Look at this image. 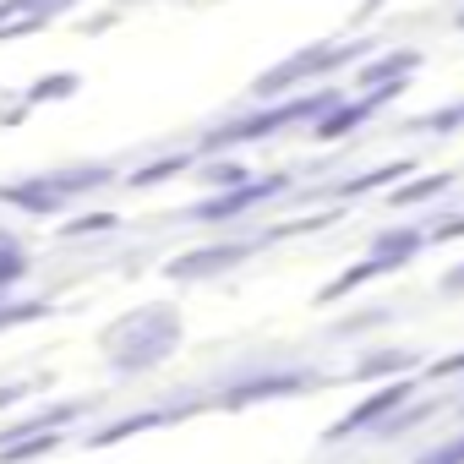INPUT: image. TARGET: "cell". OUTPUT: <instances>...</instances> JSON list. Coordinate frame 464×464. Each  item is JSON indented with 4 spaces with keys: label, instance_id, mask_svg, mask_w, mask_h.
<instances>
[{
    "label": "cell",
    "instance_id": "obj_1",
    "mask_svg": "<svg viewBox=\"0 0 464 464\" xmlns=\"http://www.w3.org/2000/svg\"><path fill=\"white\" fill-rule=\"evenodd\" d=\"M420 393V377H388V382H377L361 404H350L328 431H323V448H339V442H350V437H372L393 410H404L410 399Z\"/></svg>",
    "mask_w": 464,
    "mask_h": 464
},
{
    "label": "cell",
    "instance_id": "obj_2",
    "mask_svg": "<svg viewBox=\"0 0 464 464\" xmlns=\"http://www.w3.org/2000/svg\"><path fill=\"white\" fill-rule=\"evenodd\" d=\"M285 191H295V175L290 169H279V175H268V180H246V186H236V191H213L208 202H197L186 218L180 213H169V218H180V224H241L257 202H274V197H285Z\"/></svg>",
    "mask_w": 464,
    "mask_h": 464
},
{
    "label": "cell",
    "instance_id": "obj_3",
    "mask_svg": "<svg viewBox=\"0 0 464 464\" xmlns=\"http://www.w3.org/2000/svg\"><path fill=\"white\" fill-rule=\"evenodd\" d=\"M268 241L263 236H236V241H218V246H202V252H186V257H175L164 274L169 279H180V285H197V279H213V274H229L236 263H246L252 252H263Z\"/></svg>",
    "mask_w": 464,
    "mask_h": 464
},
{
    "label": "cell",
    "instance_id": "obj_4",
    "mask_svg": "<svg viewBox=\"0 0 464 464\" xmlns=\"http://www.w3.org/2000/svg\"><path fill=\"white\" fill-rule=\"evenodd\" d=\"M317 382H328V377H317V372H263V377H246V382L229 388V393H218L213 404L241 410V404H263V399H295V393H306Z\"/></svg>",
    "mask_w": 464,
    "mask_h": 464
},
{
    "label": "cell",
    "instance_id": "obj_5",
    "mask_svg": "<svg viewBox=\"0 0 464 464\" xmlns=\"http://www.w3.org/2000/svg\"><path fill=\"white\" fill-rule=\"evenodd\" d=\"M420 252H426V224H420V218H399V224H382L377 236L366 241V257H382L393 274H399V268H410Z\"/></svg>",
    "mask_w": 464,
    "mask_h": 464
},
{
    "label": "cell",
    "instance_id": "obj_6",
    "mask_svg": "<svg viewBox=\"0 0 464 464\" xmlns=\"http://www.w3.org/2000/svg\"><path fill=\"white\" fill-rule=\"evenodd\" d=\"M0 202L6 208H17V213H28V218H61L72 202L44 180V175H28V180H6L0 186Z\"/></svg>",
    "mask_w": 464,
    "mask_h": 464
},
{
    "label": "cell",
    "instance_id": "obj_7",
    "mask_svg": "<svg viewBox=\"0 0 464 464\" xmlns=\"http://www.w3.org/2000/svg\"><path fill=\"white\" fill-rule=\"evenodd\" d=\"M420 61H426V55H420L415 44H404V50H382V55H372V61L350 77V88L366 93V88H377V82H410V77L420 72Z\"/></svg>",
    "mask_w": 464,
    "mask_h": 464
},
{
    "label": "cell",
    "instance_id": "obj_8",
    "mask_svg": "<svg viewBox=\"0 0 464 464\" xmlns=\"http://www.w3.org/2000/svg\"><path fill=\"white\" fill-rule=\"evenodd\" d=\"M191 410H202V404H159V410H137V415H121V420H110V426H99V431H88L82 442L88 448H110V442H121V437H137V431H153V426H169V420H180V415H191Z\"/></svg>",
    "mask_w": 464,
    "mask_h": 464
},
{
    "label": "cell",
    "instance_id": "obj_9",
    "mask_svg": "<svg viewBox=\"0 0 464 464\" xmlns=\"http://www.w3.org/2000/svg\"><path fill=\"white\" fill-rule=\"evenodd\" d=\"M426 366V355L420 350H372V355H361V361H350V372H344V382H388V377H415Z\"/></svg>",
    "mask_w": 464,
    "mask_h": 464
},
{
    "label": "cell",
    "instance_id": "obj_10",
    "mask_svg": "<svg viewBox=\"0 0 464 464\" xmlns=\"http://www.w3.org/2000/svg\"><path fill=\"white\" fill-rule=\"evenodd\" d=\"M44 180L66 197V202H82L104 186H121V169L115 164H77V169H44Z\"/></svg>",
    "mask_w": 464,
    "mask_h": 464
},
{
    "label": "cell",
    "instance_id": "obj_11",
    "mask_svg": "<svg viewBox=\"0 0 464 464\" xmlns=\"http://www.w3.org/2000/svg\"><path fill=\"white\" fill-rule=\"evenodd\" d=\"M453 186H459V169L420 175V180H399V186H388V208H393V213H415V208H426L431 197H448Z\"/></svg>",
    "mask_w": 464,
    "mask_h": 464
},
{
    "label": "cell",
    "instance_id": "obj_12",
    "mask_svg": "<svg viewBox=\"0 0 464 464\" xmlns=\"http://www.w3.org/2000/svg\"><path fill=\"white\" fill-rule=\"evenodd\" d=\"M410 169H415V159H393V164H377V169H366V175H355V180H334V197H339V202H350V197H372V191H388V186H399Z\"/></svg>",
    "mask_w": 464,
    "mask_h": 464
},
{
    "label": "cell",
    "instance_id": "obj_13",
    "mask_svg": "<svg viewBox=\"0 0 464 464\" xmlns=\"http://www.w3.org/2000/svg\"><path fill=\"white\" fill-rule=\"evenodd\" d=\"M393 268L382 263V257H366V263H355V268H344L334 285H323L317 290V306H334V301H344V295H355V290H366L372 279H388Z\"/></svg>",
    "mask_w": 464,
    "mask_h": 464
},
{
    "label": "cell",
    "instance_id": "obj_14",
    "mask_svg": "<svg viewBox=\"0 0 464 464\" xmlns=\"http://www.w3.org/2000/svg\"><path fill=\"white\" fill-rule=\"evenodd\" d=\"M197 180L208 186V191H236V186H246L252 180V169L241 164V159H197Z\"/></svg>",
    "mask_w": 464,
    "mask_h": 464
},
{
    "label": "cell",
    "instance_id": "obj_15",
    "mask_svg": "<svg viewBox=\"0 0 464 464\" xmlns=\"http://www.w3.org/2000/svg\"><path fill=\"white\" fill-rule=\"evenodd\" d=\"M197 169V153H169V159H159V164H142L137 175H126L121 186H131V191H148V186H164V180H175V175H191Z\"/></svg>",
    "mask_w": 464,
    "mask_h": 464
},
{
    "label": "cell",
    "instance_id": "obj_16",
    "mask_svg": "<svg viewBox=\"0 0 464 464\" xmlns=\"http://www.w3.org/2000/svg\"><path fill=\"white\" fill-rule=\"evenodd\" d=\"M404 131H415V137H453V131H464V99H459V104H448V110L415 115Z\"/></svg>",
    "mask_w": 464,
    "mask_h": 464
},
{
    "label": "cell",
    "instance_id": "obj_17",
    "mask_svg": "<svg viewBox=\"0 0 464 464\" xmlns=\"http://www.w3.org/2000/svg\"><path fill=\"white\" fill-rule=\"evenodd\" d=\"M77 88H82V77H77V72H50V77H39V82L23 93V104L34 110V104H50V99H72Z\"/></svg>",
    "mask_w": 464,
    "mask_h": 464
},
{
    "label": "cell",
    "instance_id": "obj_18",
    "mask_svg": "<svg viewBox=\"0 0 464 464\" xmlns=\"http://www.w3.org/2000/svg\"><path fill=\"white\" fill-rule=\"evenodd\" d=\"M115 229H121L115 213H104V208L93 213V208H88V213H77V218L61 224V241H77V236H115Z\"/></svg>",
    "mask_w": 464,
    "mask_h": 464
},
{
    "label": "cell",
    "instance_id": "obj_19",
    "mask_svg": "<svg viewBox=\"0 0 464 464\" xmlns=\"http://www.w3.org/2000/svg\"><path fill=\"white\" fill-rule=\"evenodd\" d=\"M420 224H426V246H453V241H464V208L437 213V218H420Z\"/></svg>",
    "mask_w": 464,
    "mask_h": 464
},
{
    "label": "cell",
    "instance_id": "obj_20",
    "mask_svg": "<svg viewBox=\"0 0 464 464\" xmlns=\"http://www.w3.org/2000/svg\"><path fill=\"white\" fill-rule=\"evenodd\" d=\"M28 268H34V263H28V252H23L17 241H0V295H6L12 285H23Z\"/></svg>",
    "mask_w": 464,
    "mask_h": 464
},
{
    "label": "cell",
    "instance_id": "obj_21",
    "mask_svg": "<svg viewBox=\"0 0 464 464\" xmlns=\"http://www.w3.org/2000/svg\"><path fill=\"white\" fill-rule=\"evenodd\" d=\"M420 382H464V350H453V355H437V361H426L420 372H415Z\"/></svg>",
    "mask_w": 464,
    "mask_h": 464
},
{
    "label": "cell",
    "instance_id": "obj_22",
    "mask_svg": "<svg viewBox=\"0 0 464 464\" xmlns=\"http://www.w3.org/2000/svg\"><path fill=\"white\" fill-rule=\"evenodd\" d=\"M415 464H464V431L459 437H442V442H431Z\"/></svg>",
    "mask_w": 464,
    "mask_h": 464
},
{
    "label": "cell",
    "instance_id": "obj_23",
    "mask_svg": "<svg viewBox=\"0 0 464 464\" xmlns=\"http://www.w3.org/2000/svg\"><path fill=\"white\" fill-rule=\"evenodd\" d=\"M437 295H448V301H464V263H453V268L437 279Z\"/></svg>",
    "mask_w": 464,
    "mask_h": 464
},
{
    "label": "cell",
    "instance_id": "obj_24",
    "mask_svg": "<svg viewBox=\"0 0 464 464\" xmlns=\"http://www.w3.org/2000/svg\"><path fill=\"white\" fill-rule=\"evenodd\" d=\"M17 399H28V382H0V410L17 404Z\"/></svg>",
    "mask_w": 464,
    "mask_h": 464
},
{
    "label": "cell",
    "instance_id": "obj_25",
    "mask_svg": "<svg viewBox=\"0 0 464 464\" xmlns=\"http://www.w3.org/2000/svg\"><path fill=\"white\" fill-rule=\"evenodd\" d=\"M453 28H459V34H464V6H459V17H453Z\"/></svg>",
    "mask_w": 464,
    "mask_h": 464
},
{
    "label": "cell",
    "instance_id": "obj_26",
    "mask_svg": "<svg viewBox=\"0 0 464 464\" xmlns=\"http://www.w3.org/2000/svg\"><path fill=\"white\" fill-rule=\"evenodd\" d=\"M0 241H17V236H12V229H6V224H0Z\"/></svg>",
    "mask_w": 464,
    "mask_h": 464
},
{
    "label": "cell",
    "instance_id": "obj_27",
    "mask_svg": "<svg viewBox=\"0 0 464 464\" xmlns=\"http://www.w3.org/2000/svg\"><path fill=\"white\" fill-rule=\"evenodd\" d=\"M459 415H464V399H459Z\"/></svg>",
    "mask_w": 464,
    "mask_h": 464
}]
</instances>
